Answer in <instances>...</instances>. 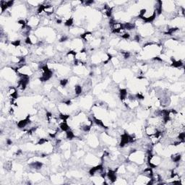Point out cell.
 Returning a JSON list of instances; mask_svg holds the SVG:
<instances>
[{
	"label": "cell",
	"mask_w": 185,
	"mask_h": 185,
	"mask_svg": "<svg viewBox=\"0 0 185 185\" xmlns=\"http://www.w3.org/2000/svg\"><path fill=\"white\" fill-rule=\"evenodd\" d=\"M30 123H31V122H30V116L28 115L25 119L19 121L18 123L17 124V126L18 128L22 129V128H25L26 126H28Z\"/></svg>",
	"instance_id": "6da1fadb"
},
{
	"label": "cell",
	"mask_w": 185,
	"mask_h": 185,
	"mask_svg": "<svg viewBox=\"0 0 185 185\" xmlns=\"http://www.w3.org/2000/svg\"><path fill=\"white\" fill-rule=\"evenodd\" d=\"M117 170H109V171L106 173V177L109 179L111 183H114L117 180Z\"/></svg>",
	"instance_id": "7a4b0ae2"
},
{
	"label": "cell",
	"mask_w": 185,
	"mask_h": 185,
	"mask_svg": "<svg viewBox=\"0 0 185 185\" xmlns=\"http://www.w3.org/2000/svg\"><path fill=\"white\" fill-rule=\"evenodd\" d=\"M158 129L157 127L155 126H153V125H150V126H146L145 129V133L150 137V136H152L153 135H155L157 132H158Z\"/></svg>",
	"instance_id": "3957f363"
},
{
	"label": "cell",
	"mask_w": 185,
	"mask_h": 185,
	"mask_svg": "<svg viewBox=\"0 0 185 185\" xmlns=\"http://www.w3.org/2000/svg\"><path fill=\"white\" fill-rule=\"evenodd\" d=\"M129 137H130V135H128L127 133H124L123 135H122L120 147H123L125 146V145L129 143Z\"/></svg>",
	"instance_id": "277c9868"
},
{
	"label": "cell",
	"mask_w": 185,
	"mask_h": 185,
	"mask_svg": "<svg viewBox=\"0 0 185 185\" xmlns=\"http://www.w3.org/2000/svg\"><path fill=\"white\" fill-rule=\"evenodd\" d=\"M54 13V7L51 4H45L44 5V13L47 15H51Z\"/></svg>",
	"instance_id": "5b68a950"
},
{
	"label": "cell",
	"mask_w": 185,
	"mask_h": 185,
	"mask_svg": "<svg viewBox=\"0 0 185 185\" xmlns=\"http://www.w3.org/2000/svg\"><path fill=\"white\" fill-rule=\"evenodd\" d=\"M80 37H81V38H83V40H85L87 42L91 41L92 39V33H90V32H86V33L81 35Z\"/></svg>",
	"instance_id": "8992f818"
},
{
	"label": "cell",
	"mask_w": 185,
	"mask_h": 185,
	"mask_svg": "<svg viewBox=\"0 0 185 185\" xmlns=\"http://www.w3.org/2000/svg\"><path fill=\"white\" fill-rule=\"evenodd\" d=\"M59 128L62 132H67L68 130H69V126L68 125V124L67 122H62L59 124Z\"/></svg>",
	"instance_id": "52a82bcc"
},
{
	"label": "cell",
	"mask_w": 185,
	"mask_h": 185,
	"mask_svg": "<svg viewBox=\"0 0 185 185\" xmlns=\"http://www.w3.org/2000/svg\"><path fill=\"white\" fill-rule=\"evenodd\" d=\"M120 98L122 101H125L127 98V91L126 89H121L119 90Z\"/></svg>",
	"instance_id": "ba28073f"
},
{
	"label": "cell",
	"mask_w": 185,
	"mask_h": 185,
	"mask_svg": "<svg viewBox=\"0 0 185 185\" xmlns=\"http://www.w3.org/2000/svg\"><path fill=\"white\" fill-rule=\"evenodd\" d=\"M43 166V164L41 163V162H33V163L30 164V166L32 168H35V169H40Z\"/></svg>",
	"instance_id": "9c48e42d"
},
{
	"label": "cell",
	"mask_w": 185,
	"mask_h": 185,
	"mask_svg": "<svg viewBox=\"0 0 185 185\" xmlns=\"http://www.w3.org/2000/svg\"><path fill=\"white\" fill-rule=\"evenodd\" d=\"M181 154L179 153H175L171 156V159L173 162H175V163H178L181 160Z\"/></svg>",
	"instance_id": "30bf717a"
},
{
	"label": "cell",
	"mask_w": 185,
	"mask_h": 185,
	"mask_svg": "<svg viewBox=\"0 0 185 185\" xmlns=\"http://www.w3.org/2000/svg\"><path fill=\"white\" fill-rule=\"evenodd\" d=\"M66 132V138L68 139V140H72V139L75 137L74 132L72 131H71L70 130L65 132Z\"/></svg>",
	"instance_id": "8fae6325"
},
{
	"label": "cell",
	"mask_w": 185,
	"mask_h": 185,
	"mask_svg": "<svg viewBox=\"0 0 185 185\" xmlns=\"http://www.w3.org/2000/svg\"><path fill=\"white\" fill-rule=\"evenodd\" d=\"M83 92V89H82V87H81L80 85H77L75 86V92L76 95H80Z\"/></svg>",
	"instance_id": "7c38bea8"
},
{
	"label": "cell",
	"mask_w": 185,
	"mask_h": 185,
	"mask_svg": "<svg viewBox=\"0 0 185 185\" xmlns=\"http://www.w3.org/2000/svg\"><path fill=\"white\" fill-rule=\"evenodd\" d=\"M64 25H65L66 26H68V27L72 26V25H73V19H72V17L68 18V19L65 21Z\"/></svg>",
	"instance_id": "4fadbf2b"
},
{
	"label": "cell",
	"mask_w": 185,
	"mask_h": 185,
	"mask_svg": "<svg viewBox=\"0 0 185 185\" xmlns=\"http://www.w3.org/2000/svg\"><path fill=\"white\" fill-rule=\"evenodd\" d=\"M68 83H69V81L67 79H62L59 81V84L62 87H65L68 84Z\"/></svg>",
	"instance_id": "5bb4252c"
},
{
	"label": "cell",
	"mask_w": 185,
	"mask_h": 185,
	"mask_svg": "<svg viewBox=\"0 0 185 185\" xmlns=\"http://www.w3.org/2000/svg\"><path fill=\"white\" fill-rule=\"evenodd\" d=\"M48 142V140L47 139H46V138H41V139H39V140H38V145H43V144H45L46 143H47Z\"/></svg>",
	"instance_id": "9a60e30c"
},
{
	"label": "cell",
	"mask_w": 185,
	"mask_h": 185,
	"mask_svg": "<svg viewBox=\"0 0 185 185\" xmlns=\"http://www.w3.org/2000/svg\"><path fill=\"white\" fill-rule=\"evenodd\" d=\"M135 98L136 99H138V100H143L145 98H144V96L141 93V92H138L135 95Z\"/></svg>",
	"instance_id": "2e32d148"
},
{
	"label": "cell",
	"mask_w": 185,
	"mask_h": 185,
	"mask_svg": "<svg viewBox=\"0 0 185 185\" xmlns=\"http://www.w3.org/2000/svg\"><path fill=\"white\" fill-rule=\"evenodd\" d=\"M12 45H13V46L15 47H18L20 45V40H15L14 41L12 42Z\"/></svg>",
	"instance_id": "e0dca14e"
},
{
	"label": "cell",
	"mask_w": 185,
	"mask_h": 185,
	"mask_svg": "<svg viewBox=\"0 0 185 185\" xmlns=\"http://www.w3.org/2000/svg\"><path fill=\"white\" fill-rule=\"evenodd\" d=\"M130 35L128 33H124L122 36V38H124V39H129L130 38Z\"/></svg>",
	"instance_id": "ac0fdd59"
},
{
	"label": "cell",
	"mask_w": 185,
	"mask_h": 185,
	"mask_svg": "<svg viewBox=\"0 0 185 185\" xmlns=\"http://www.w3.org/2000/svg\"><path fill=\"white\" fill-rule=\"evenodd\" d=\"M67 39H68V37H67V36H62V38L59 39V42H64V41H66Z\"/></svg>",
	"instance_id": "d6986e66"
},
{
	"label": "cell",
	"mask_w": 185,
	"mask_h": 185,
	"mask_svg": "<svg viewBox=\"0 0 185 185\" xmlns=\"http://www.w3.org/2000/svg\"><path fill=\"white\" fill-rule=\"evenodd\" d=\"M7 7H11L13 6L14 1H7Z\"/></svg>",
	"instance_id": "ffe728a7"
},
{
	"label": "cell",
	"mask_w": 185,
	"mask_h": 185,
	"mask_svg": "<svg viewBox=\"0 0 185 185\" xmlns=\"http://www.w3.org/2000/svg\"><path fill=\"white\" fill-rule=\"evenodd\" d=\"M85 3V5H90L91 4L94 3V1H92V0H91V1H87Z\"/></svg>",
	"instance_id": "44dd1931"
}]
</instances>
